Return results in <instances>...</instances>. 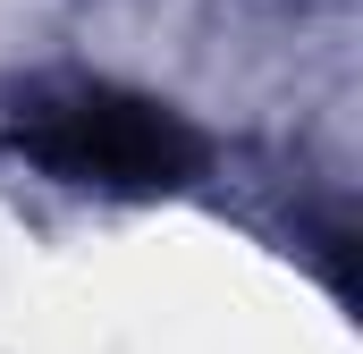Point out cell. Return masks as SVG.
<instances>
[{
	"label": "cell",
	"mask_w": 363,
	"mask_h": 354,
	"mask_svg": "<svg viewBox=\"0 0 363 354\" xmlns=\"http://www.w3.org/2000/svg\"><path fill=\"white\" fill-rule=\"evenodd\" d=\"M9 144L26 161H43L68 185H110V194H161L186 185L203 161V135L178 110L144 101L118 85H68V93H34L9 127Z\"/></svg>",
	"instance_id": "obj_1"
}]
</instances>
